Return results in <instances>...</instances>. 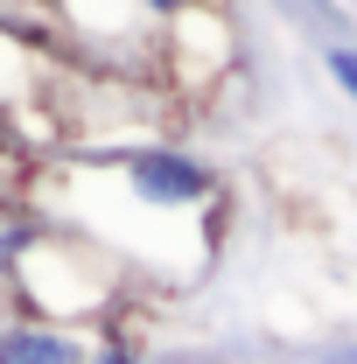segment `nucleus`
<instances>
[{
  "label": "nucleus",
  "mask_w": 357,
  "mask_h": 364,
  "mask_svg": "<svg viewBox=\"0 0 357 364\" xmlns=\"http://www.w3.org/2000/svg\"><path fill=\"white\" fill-rule=\"evenodd\" d=\"M119 196L147 210V218H196L211 196H218V176H211V161H196V154H182V147H127L119 154Z\"/></svg>",
  "instance_id": "nucleus-1"
},
{
  "label": "nucleus",
  "mask_w": 357,
  "mask_h": 364,
  "mask_svg": "<svg viewBox=\"0 0 357 364\" xmlns=\"http://www.w3.org/2000/svg\"><path fill=\"white\" fill-rule=\"evenodd\" d=\"M0 364H91V336L36 316H0Z\"/></svg>",
  "instance_id": "nucleus-2"
},
{
  "label": "nucleus",
  "mask_w": 357,
  "mask_h": 364,
  "mask_svg": "<svg viewBox=\"0 0 357 364\" xmlns=\"http://www.w3.org/2000/svg\"><path fill=\"white\" fill-rule=\"evenodd\" d=\"M322 63H329V77L357 98V49H351V43H329V56H322Z\"/></svg>",
  "instance_id": "nucleus-3"
},
{
  "label": "nucleus",
  "mask_w": 357,
  "mask_h": 364,
  "mask_svg": "<svg viewBox=\"0 0 357 364\" xmlns=\"http://www.w3.org/2000/svg\"><path fill=\"white\" fill-rule=\"evenodd\" d=\"M91 364H147V358H140L127 336H98V343H91Z\"/></svg>",
  "instance_id": "nucleus-4"
},
{
  "label": "nucleus",
  "mask_w": 357,
  "mask_h": 364,
  "mask_svg": "<svg viewBox=\"0 0 357 364\" xmlns=\"http://www.w3.org/2000/svg\"><path fill=\"white\" fill-rule=\"evenodd\" d=\"M0 49H7V43H0ZM14 91H21V85L0 70V134H7V119H14Z\"/></svg>",
  "instance_id": "nucleus-5"
}]
</instances>
